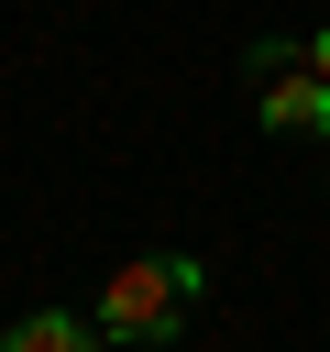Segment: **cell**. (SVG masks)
I'll use <instances>...</instances> for the list:
<instances>
[{"label": "cell", "instance_id": "cell-1", "mask_svg": "<svg viewBox=\"0 0 330 352\" xmlns=\"http://www.w3.org/2000/svg\"><path fill=\"white\" fill-rule=\"evenodd\" d=\"M209 297V264L198 253H143V264H121L110 286H99V341H132V352H154V341H176L187 330V308Z\"/></svg>", "mask_w": 330, "mask_h": 352}, {"label": "cell", "instance_id": "cell-2", "mask_svg": "<svg viewBox=\"0 0 330 352\" xmlns=\"http://www.w3.org/2000/svg\"><path fill=\"white\" fill-rule=\"evenodd\" d=\"M253 121H264L275 143L330 132V77L308 66V44H253Z\"/></svg>", "mask_w": 330, "mask_h": 352}, {"label": "cell", "instance_id": "cell-3", "mask_svg": "<svg viewBox=\"0 0 330 352\" xmlns=\"http://www.w3.org/2000/svg\"><path fill=\"white\" fill-rule=\"evenodd\" d=\"M0 352H99V319H77V308H33V319L0 330Z\"/></svg>", "mask_w": 330, "mask_h": 352}, {"label": "cell", "instance_id": "cell-4", "mask_svg": "<svg viewBox=\"0 0 330 352\" xmlns=\"http://www.w3.org/2000/svg\"><path fill=\"white\" fill-rule=\"evenodd\" d=\"M308 66H319V77H330V22H319V33H308Z\"/></svg>", "mask_w": 330, "mask_h": 352}]
</instances>
